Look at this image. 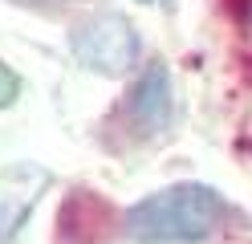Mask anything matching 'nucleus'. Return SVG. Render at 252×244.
<instances>
[{"label": "nucleus", "mask_w": 252, "mask_h": 244, "mask_svg": "<svg viewBox=\"0 0 252 244\" xmlns=\"http://www.w3.org/2000/svg\"><path fill=\"white\" fill-rule=\"evenodd\" d=\"M17 98H21V77L12 73L4 61H0V110H4V106H12Z\"/></svg>", "instance_id": "20e7f679"}, {"label": "nucleus", "mask_w": 252, "mask_h": 244, "mask_svg": "<svg viewBox=\"0 0 252 244\" xmlns=\"http://www.w3.org/2000/svg\"><path fill=\"white\" fill-rule=\"evenodd\" d=\"M69 49L73 57L86 65L90 73H130L138 57H143V41H138L134 25L122 12H94L69 33Z\"/></svg>", "instance_id": "f03ea898"}, {"label": "nucleus", "mask_w": 252, "mask_h": 244, "mask_svg": "<svg viewBox=\"0 0 252 244\" xmlns=\"http://www.w3.org/2000/svg\"><path fill=\"white\" fill-rule=\"evenodd\" d=\"M171 118H175V86H171V70L163 61H151L138 81L126 94V122L130 130H138L143 139H155L171 130Z\"/></svg>", "instance_id": "7ed1b4c3"}, {"label": "nucleus", "mask_w": 252, "mask_h": 244, "mask_svg": "<svg viewBox=\"0 0 252 244\" xmlns=\"http://www.w3.org/2000/svg\"><path fill=\"white\" fill-rule=\"evenodd\" d=\"M143 4H151V0H143Z\"/></svg>", "instance_id": "423d86ee"}, {"label": "nucleus", "mask_w": 252, "mask_h": 244, "mask_svg": "<svg viewBox=\"0 0 252 244\" xmlns=\"http://www.w3.org/2000/svg\"><path fill=\"white\" fill-rule=\"evenodd\" d=\"M21 4H57V0H21Z\"/></svg>", "instance_id": "39448f33"}, {"label": "nucleus", "mask_w": 252, "mask_h": 244, "mask_svg": "<svg viewBox=\"0 0 252 244\" xmlns=\"http://www.w3.org/2000/svg\"><path fill=\"white\" fill-rule=\"evenodd\" d=\"M232 204L208 183H171L126 208V236L134 244H199L224 228Z\"/></svg>", "instance_id": "f257e3e1"}]
</instances>
